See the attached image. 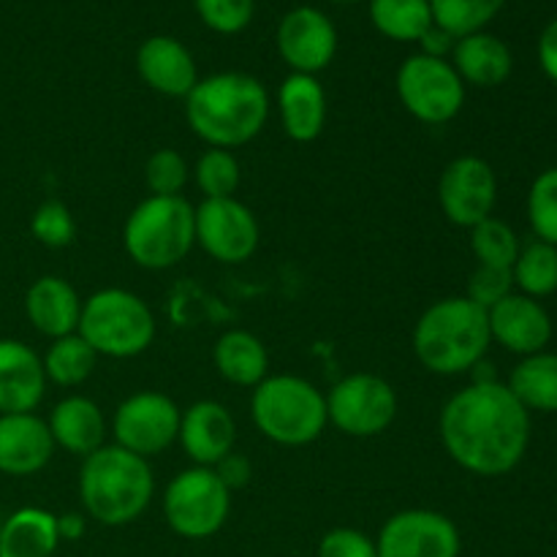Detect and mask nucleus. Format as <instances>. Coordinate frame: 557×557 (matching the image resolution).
I'll return each instance as SVG.
<instances>
[{
  "label": "nucleus",
  "instance_id": "f257e3e1",
  "mask_svg": "<svg viewBox=\"0 0 557 557\" xmlns=\"http://www.w3.org/2000/svg\"><path fill=\"white\" fill-rule=\"evenodd\" d=\"M441 444L473 476L515 471L531 444V413L500 381H473L441 408Z\"/></svg>",
  "mask_w": 557,
  "mask_h": 557
},
{
  "label": "nucleus",
  "instance_id": "f03ea898",
  "mask_svg": "<svg viewBox=\"0 0 557 557\" xmlns=\"http://www.w3.org/2000/svg\"><path fill=\"white\" fill-rule=\"evenodd\" d=\"M185 120L210 147L234 150L264 131L270 120V92L256 76L221 71L196 82L185 96Z\"/></svg>",
  "mask_w": 557,
  "mask_h": 557
},
{
  "label": "nucleus",
  "instance_id": "7ed1b4c3",
  "mask_svg": "<svg viewBox=\"0 0 557 557\" xmlns=\"http://www.w3.org/2000/svg\"><path fill=\"white\" fill-rule=\"evenodd\" d=\"M156 493V476L145 457L103 444L82 460L79 498L85 515L107 528H123L139 520Z\"/></svg>",
  "mask_w": 557,
  "mask_h": 557
},
{
  "label": "nucleus",
  "instance_id": "20e7f679",
  "mask_svg": "<svg viewBox=\"0 0 557 557\" xmlns=\"http://www.w3.org/2000/svg\"><path fill=\"white\" fill-rule=\"evenodd\" d=\"M487 310L468 297H446L430 305L413 326V354L435 375H460L487 354Z\"/></svg>",
  "mask_w": 557,
  "mask_h": 557
},
{
  "label": "nucleus",
  "instance_id": "39448f33",
  "mask_svg": "<svg viewBox=\"0 0 557 557\" xmlns=\"http://www.w3.org/2000/svg\"><path fill=\"white\" fill-rule=\"evenodd\" d=\"M125 253L141 270H169L196 245V207L185 196H147L123 226Z\"/></svg>",
  "mask_w": 557,
  "mask_h": 557
},
{
  "label": "nucleus",
  "instance_id": "423d86ee",
  "mask_svg": "<svg viewBox=\"0 0 557 557\" xmlns=\"http://www.w3.org/2000/svg\"><path fill=\"white\" fill-rule=\"evenodd\" d=\"M250 417L256 430L277 446H308L324 435L326 397L299 375H267L253 389Z\"/></svg>",
  "mask_w": 557,
  "mask_h": 557
},
{
  "label": "nucleus",
  "instance_id": "0eeeda50",
  "mask_svg": "<svg viewBox=\"0 0 557 557\" xmlns=\"http://www.w3.org/2000/svg\"><path fill=\"white\" fill-rule=\"evenodd\" d=\"M156 315L125 288H101L82 302L79 335L98 357L134 359L156 341Z\"/></svg>",
  "mask_w": 557,
  "mask_h": 557
},
{
  "label": "nucleus",
  "instance_id": "6e6552de",
  "mask_svg": "<svg viewBox=\"0 0 557 557\" xmlns=\"http://www.w3.org/2000/svg\"><path fill=\"white\" fill-rule=\"evenodd\" d=\"M232 511V490L212 468L194 466L180 471L163 493V517L177 536L188 542L210 539L226 525Z\"/></svg>",
  "mask_w": 557,
  "mask_h": 557
},
{
  "label": "nucleus",
  "instance_id": "1a4fd4ad",
  "mask_svg": "<svg viewBox=\"0 0 557 557\" xmlns=\"http://www.w3.org/2000/svg\"><path fill=\"white\" fill-rule=\"evenodd\" d=\"M395 85L406 112L424 125L451 123L466 103V82L455 65L422 52L403 60Z\"/></svg>",
  "mask_w": 557,
  "mask_h": 557
},
{
  "label": "nucleus",
  "instance_id": "9d476101",
  "mask_svg": "<svg viewBox=\"0 0 557 557\" xmlns=\"http://www.w3.org/2000/svg\"><path fill=\"white\" fill-rule=\"evenodd\" d=\"M326 397V417L348 438H375L397 417V392L375 373H351L337 381Z\"/></svg>",
  "mask_w": 557,
  "mask_h": 557
},
{
  "label": "nucleus",
  "instance_id": "9b49d317",
  "mask_svg": "<svg viewBox=\"0 0 557 557\" xmlns=\"http://www.w3.org/2000/svg\"><path fill=\"white\" fill-rule=\"evenodd\" d=\"M180 417L183 411L169 395L136 392V395L125 397L114 411V444L150 460V457L163 455L177 441Z\"/></svg>",
  "mask_w": 557,
  "mask_h": 557
},
{
  "label": "nucleus",
  "instance_id": "f8f14e48",
  "mask_svg": "<svg viewBox=\"0 0 557 557\" xmlns=\"http://www.w3.org/2000/svg\"><path fill=\"white\" fill-rule=\"evenodd\" d=\"M259 221L234 196L205 199L196 207V243L221 264H245L259 248Z\"/></svg>",
  "mask_w": 557,
  "mask_h": 557
},
{
  "label": "nucleus",
  "instance_id": "ddd939ff",
  "mask_svg": "<svg viewBox=\"0 0 557 557\" xmlns=\"http://www.w3.org/2000/svg\"><path fill=\"white\" fill-rule=\"evenodd\" d=\"M438 201L446 221L460 228L493 218L498 201V177L495 169L479 156H460L441 172Z\"/></svg>",
  "mask_w": 557,
  "mask_h": 557
},
{
  "label": "nucleus",
  "instance_id": "4468645a",
  "mask_svg": "<svg viewBox=\"0 0 557 557\" xmlns=\"http://www.w3.org/2000/svg\"><path fill=\"white\" fill-rule=\"evenodd\" d=\"M375 549L379 557H460L462 539L441 511L406 509L384 522Z\"/></svg>",
  "mask_w": 557,
  "mask_h": 557
},
{
  "label": "nucleus",
  "instance_id": "2eb2a0df",
  "mask_svg": "<svg viewBox=\"0 0 557 557\" xmlns=\"http://www.w3.org/2000/svg\"><path fill=\"white\" fill-rule=\"evenodd\" d=\"M277 52L294 74L315 76L335 60L337 30L324 11L313 5L292 9L275 33Z\"/></svg>",
  "mask_w": 557,
  "mask_h": 557
},
{
  "label": "nucleus",
  "instance_id": "dca6fc26",
  "mask_svg": "<svg viewBox=\"0 0 557 557\" xmlns=\"http://www.w3.org/2000/svg\"><path fill=\"white\" fill-rule=\"evenodd\" d=\"M490 337L511 354L533 357L544 351L553 337V319L539 299L525 294H509L487 310Z\"/></svg>",
  "mask_w": 557,
  "mask_h": 557
},
{
  "label": "nucleus",
  "instance_id": "f3484780",
  "mask_svg": "<svg viewBox=\"0 0 557 557\" xmlns=\"http://www.w3.org/2000/svg\"><path fill=\"white\" fill-rule=\"evenodd\" d=\"M180 446L201 468H215L237 444V422L218 400H199L180 417Z\"/></svg>",
  "mask_w": 557,
  "mask_h": 557
},
{
  "label": "nucleus",
  "instance_id": "a211bd4d",
  "mask_svg": "<svg viewBox=\"0 0 557 557\" xmlns=\"http://www.w3.org/2000/svg\"><path fill=\"white\" fill-rule=\"evenodd\" d=\"M49 424L36 413H0V473L33 476L54 455Z\"/></svg>",
  "mask_w": 557,
  "mask_h": 557
},
{
  "label": "nucleus",
  "instance_id": "6ab92c4d",
  "mask_svg": "<svg viewBox=\"0 0 557 557\" xmlns=\"http://www.w3.org/2000/svg\"><path fill=\"white\" fill-rule=\"evenodd\" d=\"M47 384L41 357L22 341L0 337V413H33Z\"/></svg>",
  "mask_w": 557,
  "mask_h": 557
},
{
  "label": "nucleus",
  "instance_id": "aec40b11",
  "mask_svg": "<svg viewBox=\"0 0 557 557\" xmlns=\"http://www.w3.org/2000/svg\"><path fill=\"white\" fill-rule=\"evenodd\" d=\"M136 71L150 90L169 98H185L199 82L194 54L172 36L147 38L136 52Z\"/></svg>",
  "mask_w": 557,
  "mask_h": 557
},
{
  "label": "nucleus",
  "instance_id": "412c9836",
  "mask_svg": "<svg viewBox=\"0 0 557 557\" xmlns=\"http://www.w3.org/2000/svg\"><path fill=\"white\" fill-rule=\"evenodd\" d=\"M25 313L33 330L41 332L49 341H58L79 330L82 299L65 277L44 275L27 288Z\"/></svg>",
  "mask_w": 557,
  "mask_h": 557
},
{
  "label": "nucleus",
  "instance_id": "4be33fe9",
  "mask_svg": "<svg viewBox=\"0 0 557 557\" xmlns=\"http://www.w3.org/2000/svg\"><path fill=\"white\" fill-rule=\"evenodd\" d=\"M277 112L288 139L308 145L326 125V92L310 74H288L277 90Z\"/></svg>",
  "mask_w": 557,
  "mask_h": 557
},
{
  "label": "nucleus",
  "instance_id": "5701e85b",
  "mask_svg": "<svg viewBox=\"0 0 557 557\" xmlns=\"http://www.w3.org/2000/svg\"><path fill=\"white\" fill-rule=\"evenodd\" d=\"M54 446L85 460L107 441V419L96 400L85 395L63 397L47 419Z\"/></svg>",
  "mask_w": 557,
  "mask_h": 557
},
{
  "label": "nucleus",
  "instance_id": "b1692460",
  "mask_svg": "<svg viewBox=\"0 0 557 557\" xmlns=\"http://www.w3.org/2000/svg\"><path fill=\"white\" fill-rule=\"evenodd\" d=\"M451 65L466 85L498 87L511 76L515 58L498 36L482 30L457 38L451 49Z\"/></svg>",
  "mask_w": 557,
  "mask_h": 557
},
{
  "label": "nucleus",
  "instance_id": "393cba45",
  "mask_svg": "<svg viewBox=\"0 0 557 557\" xmlns=\"http://www.w3.org/2000/svg\"><path fill=\"white\" fill-rule=\"evenodd\" d=\"M60 544L58 515L25 506L0 522V557H52Z\"/></svg>",
  "mask_w": 557,
  "mask_h": 557
},
{
  "label": "nucleus",
  "instance_id": "a878e982",
  "mask_svg": "<svg viewBox=\"0 0 557 557\" xmlns=\"http://www.w3.org/2000/svg\"><path fill=\"white\" fill-rule=\"evenodd\" d=\"M212 362L223 381L234 386H248L256 389L267 379L270 370V354L261 337L248 330H228L218 337L212 348Z\"/></svg>",
  "mask_w": 557,
  "mask_h": 557
},
{
  "label": "nucleus",
  "instance_id": "bb28decb",
  "mask_svg": "<svg viewBox=\"0 0 557 557\" xmlns=\"http://www.w3.org/2000/svg\"><path fill=\"white\" fill-rule=\"evenodd\" d=\"M509 392L522 403L528 413L557 411V354L539 351L533 357H522V362L511 370Z\"/></svg>",
  "mask_w": 557,
  "mask_h": 557
},
{
  "label": "nucleus",
  "instance_id": "cd10ccee",
  "mask_svg": "<svg viewBox=\"0 0 557 557\" xmlns=\"http://www.w3.org/2000/svg\"><path fill=\"white\" fill-rule=\"evenodd\" d=\"M370 20L381 36L417 44L433 27L430 0H370Z\"/></svg>",
  "mask_w": 557,
  "mask_h": 557
},
{
  "label": "nucleus",
  "instance_id": "c85d7f7f",
  "mask_svg": "<svg viewBox=\"0 0 557 557\" xmlns=\"http://www.w3.org/2000/svg\"><path fill=\"white\" fill-rule=\"evenodd\" d=\"M41 362L47 381L63 386V389H71V386H79L90 379L92 370H96L98 354L87 346L79 332H74V335L58 337V341L49 343Z\"/></svg>",
  "mask_w": 557,
  "mask_h": 557
},
{
  "label": "nucleus",
  "instance_id": "c756f323",
  "mask_svg": "<svg viewBox=\"0 0 557 557\" xmlns=\"http://www.w3.org/2000/svg\"><path fill=\"white\" fill-rule=\"evenodd\" d=\"M511 275H515V286L525 297H549L557 292V248L542 239H533L525 248H520Z\"/></svg>",
  "mask_w": 557,
  "mask_h": 557
},
{
  "label": "nucleus",
  "instance_id": "7c9ffc66",
  "mask_svg": "<svg viewBox=\"0 0 557 557\" xmlns=\"http://www.w3.org/2000/svg\"><path fill=\"white\" fill-rule=\"evenodd\" d=\"M506 0H430L433 25L449 33L451 38L482 33L498 16Z\"/></svg>",
  "mask_w": 557,
  "mask_h": 557
},
{
  "label": "nucleus",
  "instance_id": "2f4dec72",
  "mask_svg": "<svg viewBox=\"0 0 557 557\" xmlns=\"http://www.w3.org/2000/svg\"><path fill=\"white\" fill-rule=\"evenodd\" d=\"M520 239H517L515 228L498 218H487V221L476 223L471 228V250L484 267H504L511 270L520 256Z\"/></svg>",
  "mask_w": 557,
  "mask_h": 557
},
{
  "label": "nucleus",
  "instance_id": "473e14b6",
  "mask_svg": "<svg viewBox=\"0 0 557 557\" xmlns=\"http://www.w3.org/2000/svg\"><path fill=\"white\" fill-rule=\"evenodd\" d=\"M194 180L205 199H228L239 188V161L232 150L210 147L194 166Z\"/></svg>",
  "mask_w": 557,
  "mask_h": 557
},
{
  "label": "nucleus",
  "instance_id": "72a5a7b5",
  "mask_svg": "<svg viewBox=\"0 0 557 557\" xmlns=\"http://www.w3.org/2000/svg\"><path fill=\"white\" fill-rule=\"evenodd\" d=\"M528 221L542 243L557 248V166L533 180L528 194Z\"/></svg>",
  "mask_w": 557,
  "mask_h": 557
},
{
  "label": "nucleus",
  "instance_id": "f704fd0d",
  "mask_svg": "<svg viewBox=\"0 0 557 557\" xmlns=\"http://www.w3.org/2000/svg\"><path fill=\"white\" fill-rule=\"evenodd\" d=\"M190 180L188 161L177 150H156L145 163V183L150 196H183Z\"/></svg>",
  "mask_w": 557,
  "mask_h": 557
},
{
  "label": "nucleus",
  "instance_id": "c9c22d12",
  "mask_svg": "<svg viewBox=\"0 0 557 557\" xmlns=\"http://www.w3.org/2000/svg\"><path fill=\"white\" fill-rule=\"evenodd\" d=\"M30 234L47 248H69L76 237V221L63 201L49 199L33 212Z\"/></svg>",
  "mask_w": 557,
  "mask_h": 557
},
{
  "label": "nucleus",
  "instance_id": "e433bc0d",
  "mask_svg": "<svg viewBox=\"0 0 557 557\" xmlns=\"http://www.w3.org/2000/svg\"><path fill=\"white\" fill-rule=\"evenodd\" d=\"M201 22L221 36H237L250 25L256 0H194Z\"/></svg>",
  "mask_w": 557,
  "mask_h": 557
},
{
  "label": "nucleus",
  "instance_id": "4c0bfd02",
  "mask_svg": "<svg viewBox=\"0 0 557 557\" xmlns=\"http://www.w3.org/2000/svg\"><path fill=\"white\" fill-rule=\"evenodd\" d=\"M509 294H515V275H511V270L479 264L476 272L471 275V281H468L466 297L471 299V302H476L479 308L490 310L493 305H498L500 299L509 297Z\"/></svg>",
  "mask_w": 557,
  "mask_h": 557
},
{
  "label": "nucleus",
  "instance_id": "58836bf2",
  "mask_svg": "<svg viewBox=\"0 0 557 557\" xmlns=\"http://www.w3.org/2000/svg\"><path fill=\"white\" fill-rule=\"evenodd\" d=\"M319 557H379L375 539L357 528H332L319 544Z\"/></svg>",
  "mask_w": 557,
  "mask_h": 557
},
{
  "label": "nucleus",
  "instance_id": "ea45409f",
  "mask_svg": "<svg viewBox=\"0 0 557 557\" xmlns=\"http://www.w3.org/2000/svg\"><path fill=\"white\" fill-rule=\"evenodd\" d=\"M212 471L218 473V479H221L232 493L234 490H243L245 484L250 482V476H253V466H250V460L245 455H237V451L223 457Z\"/></svg>",
  "mask_w": 557,
  "mask_h": 557
},
{
  "label": "nucleus",
  "instance_id": "a19ab883",
  "mask_svg": "<svg viewBox=\"0 0 557 557\" xmlns=\"http://www.w3.org/2000/svg\"><path fill=\"white\" fill-rule=\"evenodd\" d=\"M539 63H542L544 74L557 82V20L549 22L539 38Z\"/></svg>",
  "mask_w": 557,
  "mask_h": 557
},
{
  "label": "nucleus",
  "instance_id": "79ce46f5",
  "mask_svg": "<svg viewBox=\"0 0 557 557\" xmlns=\"http://www.w3.org/2000/svg\"><path fill=\"white\" fill-rule=\"evenodd\" d=\"M417 44H419V47H422V54H430V58L446 60L451 54V49H455L457 38H451L449 33L441 30L438 25H433L428 33H424L422 38H419Z\"/></svg>",
  "mask_w": 557,
  "mask_h": 557
},
{
  "label": "nucleus",
  "instance_id": "37998d69",
  "mask_svg": "<svg viewBox=\"0 0 557 557\" xmlns=\"http://www.w3.org/2000/svg\"><path fill=\"white\" fill-rule=\"evenodd\" d=\"M58 533L60 542H76V539L85 536V517L69 511V515L58 517Z\"/></svg>",
  "mask_w": 557,
  "mask_h": 557
},
{
  "label": "nucleus",
  "instance_id": "c03bdc74",
  "mask_svg": "<svg viewBox=\"0 0 557 557\" xmlns=\"http://www.w3.org/2000/svg\"><path fill=\"white\" fill-rule=\"evenodd\" d=\"M332 3H359V0H332Z\"/></svg>",
  "mask_w": 557,
  "mask_h": 557
}]
</instances>
